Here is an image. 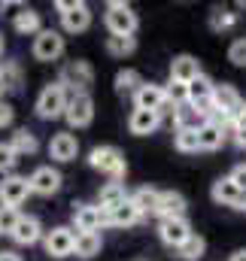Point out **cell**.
<instances>
[{
  "label": "cell",
  "instance_id": "ffe728a7",
  "mask_svg": "<svg viewBox=\"0 0 246 261\" xmlns=\"http://www.w3.org/2000/svg\"><path fill=\"white\" fill-rule=\"evenodd\" d=\"M155 216H161V219H185V197L180 192H161Z\"/></svg>",
  "mask_w": 246,
  "mask_h": 261
},
{
  "label": "cell",
  "instance_id": "836d02e7",
  "mask_svg": "<svg viewBox=\"0 0 246 261\" xmlns=\"http://www.w3.org/2000/svg\"><path fill=\"white\" fill-rule=\"evenodd\" d=\"M234 24H237V12H231V9H213L210 12V28L213 31H228Z\"/></svg>",
  "mask_w": 246,
  "mask_h": 261
},
{
  "label": "cell",
  "instance_id": "4fadbf2b",
  "mask_svg": "<svg viewBox=\"0 0 246 261\" xmlns=\"http://www.w3.org/2000/svg\"><path fill=\"white\" fill-rule=\"evenodd\" d=\"M158 234H161V240H164L167 246L180 249L185 240L194 234V231L188 228V219H161V225H158Z\"/></svg>",
  "mask_w": 246,
  "mask_h": 261
},
{
  "label": "cell",
  "instance_id": "f1b7e54d",
  "mask_svg": "<svg viewBox=\"0 0 246 261\" xmlns=\"http://www.w3.org/2000/svg\"><path fill=\"white\" fill-rule=\"evenodd\" d=\"M204 249H207L204 237H201V234H191L183 246L177 249V252H180V258H183V261H201V258H204Z\"/></svg>",
  "mask_w": 246,
  "mask_h": 261
},
{
  "label": "cell",
  "instance_id": "8fae6325",
  "mask_svg": "<svg viewBox=\"0 0 246 261\" xmlns=\"http://www.w3.org/2000/svg\"><path fill=\"white\" fill-rule=\"evenodd\" d=\"M28 182H31V192H34V195L49 197L61 189V173H58L52 164H43V167H37V170L28 176Z\"/></svg>",
  "mask_w": 246,
  "mask_h": 261
},
{
  "label": "cell",
  "instance_id": "83f0119b",
  "mask_svg": "<svg viewBox=\"0 0 246 261\" xmlns=\"http://www.w3.org/2000/svg\"><path fill=\"white\" fill-rule=\"evenodd\" d=\"M101 246H104V240H101V234L94 231V234H76V255L79 258H94L97 252H101Z\"/></svg>",
  "mask_w": 246,
  "mask_h": 261
},
{
  "label": "cell",
  "instance_id": "5b68a950",
  "mask_svg": "<svg viewBox=\"0 0 246 261\" xmlns=\"http://www.w3.org/2000/svg\"><path fill=\"white\" fill-rule=\"evenodd\" d=\"M55 6H58V12H61V24H64L67 34H82V31H88V24H91V9H88L85 3H79V0H58Z\"/></svg>",
  "mask_w": 246,
  "mask_h": 261
},
{
  "label": "cell",
  "instance_id": "8992f818",
  "mask_svg": "<svg viewBox=\"0 0 246 261\" xmlns=\"http://www.w3.org/2000/svg\"><path fill=\"white\" fill-rule=\"evenodd\" d=\"M91 79H94V70L88 61H70V64H64L61 76H58L64 88H73V94H88Z\"/></svg>",
  "mask_w": 246,
  "mask_h": 261
},
{
  "label": "cell",
  "instance_id": "d6a6232c",
  "mask_svg": "<svg viewBox=\"0 0 246 261\" xmlns=\"http://www.w3.org/2000/svg\"><path fill=\"white\" fill-rule=\"evenodd\" d=\"M0 73H3L6 91H18L21 88V67H18V61H3Z\"/></svg>",
  "mask_w": 246,
  "mask_h": 261
},
{
  "label": "cell",
  "instance_id": "cb8c5ba5",
  "mask_svg": "<svg viewBox=\"0 0 246 261\" xmlns=\"http://www.w3.org/2000/svg\"><path fill=\"white\" fill-rule=\"evenodd\" d=\"M40 12H34V9H28V6H21V12H15V18H12V28H15V34H21V37H31V34H40Z\"/></svg>",
  "mask_w": 246,
  "mask_h": 261
},
{
  "label": "cell",
  "instance_id": "ba28073f",
  "mask_svg": "<svg viewBox=\"0 0 246 261\" xmlns=\"http://www.w3.org/2000/svg\"><path fill=\"white\" fill-rule=\"evenodd\" d=\"M28 195H34L28 176L9 173V176L0 179V203H3V206H15V210H18V206L28 200Z\"/></svg>",
  "mask_w": 246,
  "mask_h": 261
},
{
  "label": "cell",
  "instance_id": "9a60e30c",
  "mask_svg": "<svg viewBox=\"0 0 246 261\" xmlns=\"http://www.w3.org/2000/svg\"><path fill=\"white\" fill-rule=\"evenodd\" d=\"M49 155L55 158V161H73L76 155H79V140L73 137V134H55L52 137V143H49Z\"/></svg>",
  "mask_w": 246,
  "mask_h": 261
},
{
  "label": "cell",
  "instance_id": "ee69618b",
  "mask_svg": "<svg viewBox=\"0 0 246 261\" xmlns=\"http://www.w3.org/2000/svg\"><path fill=\"white\" fill-rule=\"evenodd\" d=\"M6 91V82H3V73H0V94Z\"/></svg>",
  "mask_w": 246,
  "mask_h": 261
},
{
  "label": "cell",
  "instance_id": "d4e9b609",
  "mask_svg": "<svg viewBox=\"0 0 246 261\" xmlns=\"http://www.w3.org/2000/svg\"><path fill=\"white\" fill-rule=\"evenodd\" d=\"M9 146L15 149V155L21 158V155H34L37 149H40V140H37V134L28 128H18L12 137H9Z\"/></svg>",
  "mask_w": 246,
  "mask_h": 261
},
{
  "label": "cell",
  "instance_id": "ab89813d",
  "mask_svg": "<svg viewBox=\"0 0 246 261\" xmlns=\"http://www.w3.org/2000/svg\"><path fill=\"white\" fill-rule=\"evenodd\" d=\"M231 179H234V186H237L240 192H246V164H240V167L231 170Z\"/></svg>",
  "mask_w": 246,
  "mask_h": 261
},
{
  "label": "cell",
  "instance_id": "7402d4cb",
  "mask_svg": "<svg viewBox=\"0 0 246 261\" xmlns=\"http://www.w3.org/2000/svg\"><path fill=\"white\" fill-rule=\"evenodd\" d=\"M210 195H213L216 203H222V206H237V200H240L243 192L234 186V179H231V176H222V179H216V182H213V192H210Z\"/></svg>",
  "mask_w": 246,
  "mask_h": 261
},
{
  "label": "cell",
  "instance_id": "e0dca14e",
  "mask_svg": "<svg viewBox=\"0 0 246 261\" xmlns=\"http://www.w3.org/2000/svg\"><path fill=\"white\" fill-rule=\"evenodd\" d=\"M201 76V64H198V58H191V55H177L174 61H170V79L174 82H194Z\"/></svg>",
  "mask_w": 246,
  "mask_h": 261
},
{
  "label": "cell",
  "instance_id": "30bf717a",
  "mask_svg": "<svg viewBox=\"0 0 246 261\" xmlns=\"http://www.w3.org/2000/svg\"><path fill=\"white\" fill-rule=\"evenodd\" d=\"M64 55V37L58 31H40L34 40V58L37 61H58Z\"/></svg>",
  "mask_w": 246,
  "mask_h": 261
},
{
  "label": "cell",
  "instance_id": "7a4b0ae2",
  "mask_svg": "<svg viewBox=\"0 0 246 261\" xmlns=\"http://www.w3.org/2000/svg\"><path fill=\"white\" fill-rule=\"evenodd\" d=\"M67 100H70V94H67V88L61 82L46 85L37 97V116L40 119H58V116L67 113Z\"/></svg>",
  "mask_w": 246,
  "mask_h": 261
},
{
  "label": "cell",
  "instance_id": "e575fe53",
  "mask_svg": "<svg viewBox=\"0 0 246 261\" xmlns=\"http://www.w3.org/2000/svg\"><path fill=\"white\" fill-rule=\"evenodd\" d=\"M18 219H21V213H18L15 206H3V203H0V234L12 237V231H15Z\"/></svg>",
  "mask_w": 246,
  "mask_h": 261
},
{
  "label": "cell",
  "instance_id": "b9f144b4",
  "mask_svg": "<svg viewBox=\"0 0 246 261\" xmlns=\"http://www.w3.org/2000/svg\"><path fill=\"white\" fill-rule=\"evenodd\" d=\"M0 261H21L15 252H0Z\"/></svg>",
  "mask_w": 246,
  "mask_h": 261
},
{
  "label": "cell",
  "instance_id": "277c9868",
  "mask_svg": "<svg viewBox=\"0 0 246 261\" xmlns=\"http://www.w3.org/2000/svg\"><path fill=\"white\" fill-rule=\"evenodd\" d=\"M134 110H155V113H170V110H177L170 100H167V91H164V85H155V82H143L140 88H137V94H134Z\"/></svg>",
  "mask_w": 246,
  "mask_h": 261
},
{
  "label": "cell",
  "instance_id": "7bdbcfd3",
  "mask_svg": "<svg viewBox=\"0 0 246 261\" xmlns=\"http://www.w3.org/2000/svg\"><path fill=\"white\" fill-rule=\"evenodd\" d=\"M228 261H246V249H237V252H234Z\"/></svg>",
  "mask_w": 246,
  "mask_h": 261
},
{
  "label": "cell",
  "instance_id": "484cf974",
  "mask_svg": "<svg viewBox=\"0 0 246 261\" xmlns=\"http://www.w3.org/2000/svg\"><path fill=\"white\" fill-rule=\"evenodd\" d=\"M213 91H216V85L201 73L194 82H188V103H191V107H201V103L213 100Z\"/></svg>",
  "mask_w": 246,
  "mask_h": 261
},
{
  "label": "cell",
  "instance_id": "4dcf8cb0",
  "mask_svg": "<svg viewBox=\"0 0 246 261\" xmlns=\"http://www.w3.org/2000/svg\"><path fill=\"white\" fill-rule=\"evenodd\" d=\"M137 49V40L134 37H107V52L116 55V58H125Z\"/></svg>",
  "mask_w": 246,
  "mask_h": 261
},
{
  "label": "cell",
  "instance_id": "8d00e7d4",
  "mask_svg": "<svg viewBox=\"0 0 246 261\" xmlns=\"http://www.w3.org/2000/svg\"><path fill=\"white\" fill-rule=\"evenodd\" d=\"M228 128H231V140H234L240 149H246V110L228 125Z\"/></svg>",
  "mask_w": 246,
  "mask_h": 261
},
{
  "label": "cell",
  "instance_id": "3957f363",
  "mask_svg": "<svg viewBox=\"0 0 246 261\" xmlns=\"http://www.w3.org/2000/svg\"><path fill=\"white\" fill-rule=\"evenodd\" d=\"M104 21H107L110 37H134V31H137V12L125 3H110Z\"/></svg>",
  "mask_w": 246,
  "mask_h": 261
},
{
  "label": "cell",
  "instance_id": "f6af8a7d",
  "mask_svg": "<svg viewBox=\"0 0 246 261\" xmlns=\"http://www.w3.org/2000/svg\"><path fill=\"white\" fill-rule=\"evenodd\" d=\"M0 55H3V37H0Z\"/></svg>",
  "mask_w": 246,
  "mask_h": 261
},
{
  "label": "cell",
  "instance_id": "d590c367",
  "mask_svg": "<svg viewBox=\"0 0 246 261\" xmlns=\"http://www.w3.org/2000/svg\"><path fill=\"white\" fill-rule=\"evenodd\" d=\"M164 91H167V100H170L174 107L188 103V85H185V82H174V79H170V85H164Z\"/></svg>",
  "mask_w": 246,
  "mask_h": 261
},
{
  "label": "cell",
  "instance_id": "2e32d148",
  "mask_svg": "<svg viewBox=\"0 0 246 261\" xmlns=\"http://www.w3.org/2000/svg\"><path fill=\"white\" fill-rule=\"evenodd\" d=\"M207 122L210 119L198 107H191V103H183V107L174 110V125H177V130H201Z\"/></svg>",
  "mask_w": 246,
  "mask_h": 261
},
{
  "label": "cell",
  "instance_id": "1f68e13d",
  "mask_svg": "<svg viewBox=\"0 0 246 261\" xmlns=\"http://www.w3.org/2000/svg\"><path fill=\"white\" fill-rule=\"evenodd\" d=\"M174 146H177V152H183V155L198 152V149H201V146H198V130H177V134H174Z\"/></svg>",
  "mask_w": 246,
  "mask_h": 261
},
{
  "label": "cell",
  "instance_id": "44dd1931",
  "mask_svg": "<svg viewBox=\"0 0 246 261\" xmlns=\"http://www.w3.org/2000/svg\"><path fill=\"white\" fill-rule=\"evenodd\" d=\"M222 143H225V125L207 122L204 128L198 130V146L204 152H216V149H222Z\"/></svg>",
  "mask_w": 246,
  "mask_h": 261
},
{
  "label": "cell",
  "instance_id": "f35d334b",
  "mask_svg": "<svg viewBox=\"0 0 246 261\" xmlns=\"http://www.w3.org/2000/svg\"><path fill=\"white\" fill-rule=\"evenodd\" d=\"M228 61L237 64V67H246V37H240V40L231 43V49H228Z\"/></svg>",
  "mask_w": 246,
  "mask_h": 261
},
{
  "label": "cell",
  "instance_id": "f546056e",
  "mask_svg": "<svg viewBox=\"0 0 246 261\" xmlns=\"http://www.w3.org/2000/svg\"><path fill=\"white\" fill-rule=\"evenodd\" d=\"M140 85H143V79H140L137 70L128 67V70H119V73H116V91H119V94H131V91L137 94Z\"/></svg>",
  "mask_w": 246,
  "mask_h": 261
},
{
  "label": "cell",
  "instance_id": "603a6c76",
  "mask_svg": "<svg viewBox=\"0 0 246 261\" xmlns=\"http://www.w3.org/2000/svg\"><path fill=\"white\" fill-rule=\"evenodd\" d=\"M128 195H125V186L122 182H104L101 186V195H97V206L104 210V213H110V210H116L119 203H125Z\"/></svg>",
  "mask_w": 246,
  "mask_h": 261
},
{
  "label": "cell",
  "instance_id": "6da1fadb",
  "mask_svg": "<svg viewBox=\"0 0 246 261\" xmlns=\"http://www.w3.org/2000/svg\"><path fill=\"white\" fill-rule=\"evenodd\" d=\"M88 164L101 173L110 176V182H122L125 173H128V164H125V155L113 146H94L91 155H88Z\"/></svg>",
  "mask_w": 246,
  "mask_h": 261
},
{
  "label": "cell",
  "instance_id": "52a82bcc",
  "mask_svg": "<svg viewBox=\"0 0 246 261\" xmlns=\"http://www.w3.org/2000/svg\"><path fill=\"white\" fill-rule=\"evenodd\" d=\"M43 246H46V255H52V258H67V255H73V249H76V231L67 228V225H58V228L46 231Z\"/></svg>",
  "mask_w": 246,
  "mask_h": 261
},
{
  "label": "cell",
  "instance_id": "ac0fdd59",
  "mask_svg": "<svg viewBox=\"0 0 246 261\" xmlns=\"http://www.w3.org/2000/svg\"><path fill=\"white\" fill-rule=\"evenodd\" d=\"M158 125H161V113H155V110H134L131 119H128V128H131V134H137V137L152 134Z\"/></svg>",
  "mask_w": 246,
  "mask_h": 261
},
{
  "label": "cell",
  "instance_id": "d6986e66",
  "mask_svg": "<svg viewBox=\"0 0 246 261\" xmlns=\"http://www.w3.org/2000/svg\"><path fill=\"white\" fill-rule=\"evenodd\" d=\"M143 219V213L131 203V197L125 200V203H119L116 210H110V213H104V222L107 225H116V228H128V225H137Z\"/></svg>",
  "mask_w": 246,
  "mask_h": 261
},
{
  "label": "cell",
  "instance_id": "60d3db41",
  "mask_svg": "<svg viewBox=\"0 0 246 261\" xmlns=\"http://www.w3.org/2000/svg\"><path fill=\"white\" fill-rule=\"evenodd\" d=\"M12 116H15V113H12V107L0 100V128H9V125H12Z\"/></svg>",
  "mask_w": 246,
  "mask_h": 261
},
{
  "label": "cell",
  "instance_id": "7c38bea8",
  "mask_svg": "<svg viewBox=\"0 0 246 261\" xmlns=\"http://www.w3.org/2000/svg\"><path fill=\"white\" fill-rule=\"evenodd\" d=\"M73 225H76V234H94L104 225V210L97 203H79L73 213Z\"/></svg>",
  "mask_w": 246,
  "mask_h": 261
},
{
  "label": "cell",
  "instance_id": "5bb4252c",
  "mask_svg": "<svg viewBox=\"0 0 246 261\" xmlns=\"http://www.w3.org/2000/svg\"><path fill=\"white\" fill-rule=\"evenodd\" d=\"M43 237H46V234H43V225H40L37 216H21L18 225H15V231H12V240H15L18 246H34V243L43 240Z\"/></svg>",
  "mask_w": 246,
  "mask_h": 261
},
{
  "label": "cell",
  "instance_id": "4316f807",
  "mask_svg": "<svg viewBox=\"0 0 246 261\" xmlns=\"http://www.w3.org/2000/svg\"><path fill=\"white\" fill-rule=\"evenodd\" d=\"M158 200H161V192H155V189H149V186H143V189H137L134 195H131V203L146 216V213H155L158 210Z\"/></svg>",
  "mask_w": 246,
  "mask_h": 261
},
{
  "label": "cell",
  "instance_id": "74e56055",
  "mask_svg": "<svg viewBox=\"0 0 246 261\" xmlns=\"http://www.w3.org/2000/svg\"><path fill=\"white\" fill-rule=\"evenodd\" d=\"M18 164V155L9 143H0V173H9L12 167Z\"/></svg>",
  "mask_w": 246,
  "mask_h": 261
},
{
  "label": "cell",
  "instance_id": "9c48e42d",
  "mask_svg": "<svg viewBox=\"0 0 246 261\" xmlns=\"http://www.w3.org/2000/svg\"><path fill=\"white\" fill-rule=\"evenodd\" d=\"M64 119H67L70 128H88L91 119H94V100H91V94H70Z\"/></svg>",
  "mask_w": 246,
  "mask_h": 261
}]
</instances>
